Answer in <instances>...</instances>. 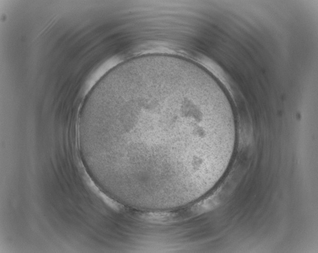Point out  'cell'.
<instances>
[{
	"instance_id": "1",
	"label": "cell",
	"mask_w": 318,
	"mask_h": 253,
	"mask_svg": "<svg viewBox=\"0 0 318 253\" xmlns=\"http://www.w3.org/2000/svg\"><path fill=\"white\" fill-rule=\"evenodd\" d=\"M212 94L177 69L123 72L100 88L83 127L123 179L174 181L188 145L219 140L226 130Z\"/></svg>"
}]
</instances>
